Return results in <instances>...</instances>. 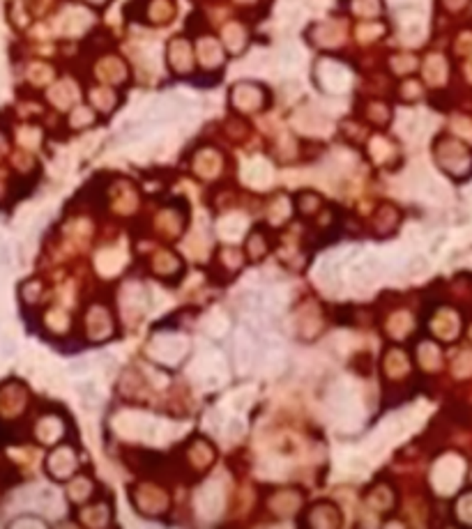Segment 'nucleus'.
Here are the masks:
<instances>
[{"label":"nucleus","instance_id":"nucleus-1","mask_svg":"<svg viewBox=\"0 0 472 529\" xmlns=\"http://www.w3.org/2000/svg\"><path fill=\"white\" fill-rule=\"evenodd\" d=\"M381 274H383V265H381V261H378L376 256H366L362 263H357L351 269V278H353L355 286H368V283H373Z\"/></svg>","mask_w":472,"mask_h":529},{"label":"nucleus","instance_id":"nucleus-2","mask_svg":"<svg viewBox=\"0 0 472 529\" xmlns=\"http://www.w3.org/2000/svg\"><path fill=\"white\" fill-rule=\"evenodd\" d=\"M426 258H422V256H413V258H410V263L406 265V269H408V274H422L424 272V269H426Z\"/></svg>","mask_w":472,"mask_h":529},{"label":"nucleus","instance_id":"nucleus-3","mask_svg":"<svg viewBox=\"0 0 472 529\" xmlns=\"http://www.w3.org/2000/svg\"><path fill=\"white\" fill-rule=\"evenodd\" d=\"M16 352V346H14V338L12 336H3L0 338V355L3 357H12Z\"/></svg>","mask_w":472,"mask_h":529},{"label":"nucleus","instance_id":"nucleus-4","mask_svg":"<svg viewBox=\"0 0 472 529\" xmlns=\"http://www.w3.org/2000/svg\"><path fill=\"white\" fill-rule=\"evenodd\" d=\"M12 263V256H9V246L5 244V240H0V272H5Z\"/></svg>","mask_w":472,"mask_h":529},{"label":"nucleus","instance_id":"nucleus-5","mask_svg":"<svg viewBox=\"0 0 472 529\" xmlns=\"http://www.w3.org/2000/svg\"><path fill=\"white\" fill-rule=\"evenodd\" d=\"M76 389H79L81 393H84V398H88V396H90V398H97V385H95L92 380H90V382H84V385H79Z\"/></svg>","mask_w":472,"mask_h":529},{"label":"nucleus","instance_id":"nucleus-6","mask_svg":"<svg viewBox=\"0 0 472 529\" xmlns=\"http://www.w3.org/2000/svg\"><path fill=\"white\" fill-rule=\"evenodd\" d=\"M12 525H14V527H19V525H37V527H44V523L39 520V518H19V520H14Z\"/></svg>","mask_w":472,"mask_h":529}]
</instances>
